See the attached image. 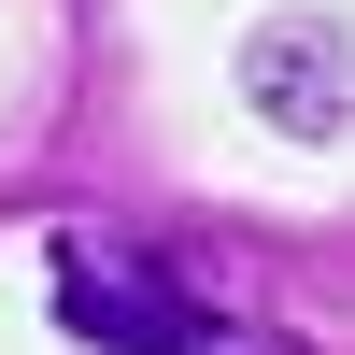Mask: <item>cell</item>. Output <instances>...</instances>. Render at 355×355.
Wrapping results in <instances>:
<instances>
[{"instance_id": "cell-1", "label": "cell", "mask_w": 355, "mask_h": 355, "mask_svg": "<svg viewBox=\"0 0 355 355\" xmlns=\"http://www.w3.org/2000/svg\"><path fill=\"white\" fill-rule=\"evenodd\" d=\"M43 299H57V327L85 355H299L284 327H256V313L199 299L185 270L114 256V242H43Z\"/></svg>"}, {"instance_id": "cell-2", "label": "cell", "mask_w": 355, "mask_h": 355, "mask_svg": "<svg viewBox=\"0 0 355 355\" xmlns=\"http://www.w3.org/2000/svg\"><path fill=\"white\" fill-rule=\"evenodd\" d=\"M242 100H256V128H284V142H341L355 128V28L341 15H256L242 28Z\"/></svg>"}]
</instances>
